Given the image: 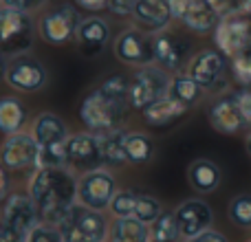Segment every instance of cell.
Returning a JSON list of instances; mask_svg holds the SVG:
<instances>
[{"instance_id":"6da1fadb","label":"cell","mask_w":251,"mask_h":242,"mask_svg":"<svg viewBox=\"0 0 251 242\" xmlns=\"http://www.w3.org/2000/svg\"><path fill=\"white\" fill-rule=\"evenodd\" d=\"M29 194L38 205L42 222L57 225L77 200V181L66 168H38Z\"/></svg>"},{"instance_id":"7a4b0ae2","label":"cell","mask_w":251,"mask_h":242,"mask_svg":"<svg viewBox=\"0 0 251 242\" xmlns=\"http://www.w3.org/2000/svg\"><path fill=\"white\" fill-rule=\"evenodd\" d=\"M128 106V101L117 99L97 86L95 91L84 95L82 104H79V121L95 134L108 132V130L122 128Z\"/></svg>"},{"instance_id":"3957f363","label":"cell","mask_w":251,"mask_h":242,"mask_svg":"<svg viewBox=\"0 0 251 242\" xmlns=\"http://www.w3.org/2000/svg\"><path fill=\"white\" fill-rule=\"evenodd\" d=\"M35 42V22L29 11L0 7V55L26 53Z\"/></svg>"},{"instance_id":"277c9868","label":"cell","mask_w":251,"mask_h":242,"mask_svg":"<svg viewBox=\"0 0 251 242\" xmlns=\"http://www.w3.org/2000/svg\"><path fill=\"white\" fill-rule=\"evenodd\" d=\"M64 242H104L108 236L106 218L97 209L73 205L71 212L57 222Z\"/></svg>"},{"instance_id":"5b68a950","label":"cell","mask_w":251,"mask_h":242,"mask_svg":"<svg viewBox=\"0 0 251 242\" xmlns=\"http://www.w3.org/2000/svg\"><path fill=\"white\" fill-rule=\"evenodd\" d=\"M170 73L163 71L161 66H139V71L134 73V77L130 79V106L137 110H146L152 104H156L159 99L168 97V88H170Z\"/></svg>"},{"instance_id":"8992f818","label":"cell","mask_w":251,"mask_h":242,"mask_svg":"<svg viewBox=\"0 0 251 242\" xmlns=\"http://www.w3.org/2000/svg\"><path fill=\"white\" fill-rule=\"evenodd\" d=\"M4 82L16 91L33 93L47 86L49 71L42 64V60L29 55V53H20V55L9 57L4 64Z\"/></svg>"},{"instance_id":"52a82bcc","label":"cell","mask_w":251,"mask_h":242,"mask_svg":"<svg viewBox=\"0 0 251 242\" xmlns=\"http://www.w3.org/2000/svg\"><path fill=\"white\" fill-rule=\"evenodd\" d=\"M79 22H82V16H79L77 7L57 4L40 18V38L47 44L62 47V44L71 42L75 38Z\"/></svg>"},{"instance_id":"ba28073f","label":"cell","mask_w":251,"mask_h":242,"mask_svg":"<svg viewBox=\"0 0 251 242\" xmlns=\"http://www.w3.org/2000/svg\"><path fill=\"white\" fill-rule=\"evenodd\" d=\"M227 71H229V62L221 51H201L199 55L192 57L187 75L199 84L203 91H221L227 86Z\"/></svg>"},{"instance_id":"9c48e42d","label":"cell","mask_w":251,"mask_h":242,"mask_svg":"<svg viewBox=\"0 0 251 242\" xmlns=\"http://www.w3.org/2000/svg\"><path fill=\"white\" fill-rule=\"evenodd\" d=\"M115 192H117V183L115 176L106 169L97 168L91 172H84V176L77 183V200L84 207L104 212L108 209L110 200H113Z\"/></svg>"},{"instance_id":"30bf717a","label":"cell","mask_w":251,"mask_h":242,"mask_svg":"<svg viewBox=\"0 0 251 242\" xmlns=\"http://www.w3.org/2000/svg\"><path fill=\"white\" fill-rule=\"evenodd\" d=\"M214 42L218 51L231 60L240 48H245L251 42V16L249 13H234L218 20L214 29Z\"/></svg>"},{"instance_id":"8fae6325","label":"cell","mask_w":251,"mask_h":242,"mask_svg":"<svg viewBox=\"0 0 251 242\" xmlns=\"http://www.w3.org/2000/svg\"><path fill=\"white\" fill-rule=\"evenodd\" d=\"M40 159V143L35 141L33 134L20 132L7 134L4 143L0 145V165L13 172L38 168Z\"/></svg>"},{"instance_id":"7c38bea8","label":"cell","mask_w":251,"mask_h":242,"mask_svg":"<svg viewBox=\"0 0 251 242\" xmlns=\"http://www.w3.org/2000/svg\"><path fill=\"white\" fill-rule=\"evenodd\" d=\"M0 220L13 227L18 234L29 236V231L42 222V216H40V209L35 205V200L31 198V194H9L2 200Z\"/></svg>"},{"instance_id":"4fadbf2b","label":"cell","mask_w":251,"mask_h":242,"mask_svg":"<svg viewBox=\"0 0 251 242\" xmlns=\"http://www.w3.org/2000/svg\"><path fill=\"white\" fill-rule=\"evenodd\" d=\"M192 44L187 40L178 38L168 31H156L152 38V55H154L156 66H161L168 73H176L185 64V57L190 55Z\"/></svg>"},{"instance_id":"5bb4252c","label":"cell","mask_w":251,"mask_h":242,"mask_svg":"<svg viewBox=\"0 0 251 242\" xmlns=\"http://www.w3.org/2000/svg\"><path fill=\"white\" fill-rule=\"evenodd\" d=\"M66 161L82 172H91L104 165L100 137L95 132H82L66 139Z\"/></svg>"},{"instance_id":"9a60e30c","label":"cell","mask_w":251,"mask_h":242,"mask_svg":"<svg viewBox=\"0 0 251 242\" xmlns=\"http://www.w3.org/2000/svg\"><path fill=\"white\" fill-rule=\"evenodd\" d=\"M115 55L130 66H146L154 62L152 38L139 29H126L115 40Z\"/></svg>"},{"instance_id":"2e32d148","label":"cell","mask_w":251,"mask_h":242,"mask_svg":"<svg viewBox=\"0 0 251 242\" xmlns=\"http://www.w3.org/2000/svg\"><path fill=\"white\" fill-rule=\"evenodd\" d=\"M174 216H176L178 231H181L183 238H192V236L209 229L212 220H214L212 207H209L205 200H199V198L181 203L176 207V212H174Z\"/></svg>"},{"instance_id":"e0dca14e","label":"cell","mask_w":251,"mask_h":242,"mask_svg":"<svg viewBox=\"0 0 251 242\" xmlns=\"http://www.w3.org/2000/svg\"><path fill=\"white\" fill-rule=\"evenodd\" d=\"M207 119L212 123L214 130H218L221 134H238L243 128H247L240 108L234 99V93L223 95L209 106L207 110Z\"/></svg>"},{"instance_id":"ac0fdd59","label":"cell","mask_w":251,"mask_h":242,"mask_svg":"<svg viewBox=\"0 0 251 242\" xmlns=\"http://www.w3.org/2000/svg\"><path fill=\"white\" fill-rule=\"evenodd\" d=\"M132 16L143 31H163L172 20L168 0H134Z\"/></svg>"},{"instance_id":"d6986e66","label":"cell","mask_w":251,"mask_h":242,"mask_svg":"<svg viewBox=\"0 0 251 242\" xmlns=\"http://www.w3.org/2000/svg\"><path fill=\"white\" fill-rule=\"evenodd\" d=\"M79 42V48H82L86 55H97L100 51H104V47L108 44V38H110V26L106 20L97 16H88V18H82L77 26V33H75Z\"/></svg>"},{"instance_id":"ffe728a7","label":"cell","mask_w":251,"mask_h":242,"mask_svg":"<svg viewBox=\"0 0 251 242\" xmlns=\"http://www.w3.org/2000/svg\"><path fill=\"white\" fill-rule=\"evenodd\" d=\"M187 181H190L192 190L201 192V194H212L218 190L223 181V172L214 161L209 159H196L194 163L187 168Z\"/></svg>"},{"instance_id":"44dd1931","label":"cell","mask_w":251,"mask_h":242,"mask_svg":"<svg viewBox=\"0 0 251 242\" xmlns=\"http://www.w3.org/2000/svg\"><path fill=\"white\" fill-rule=\"evenodd\" d=\"M33 137L40 145H49V143H60L69 139V125L62 117L53 113H42L33 121Z\"/></svg>"},{"instance_id":"7402d4cb","label":"cell","mask_w":251,"mask_h":242,"mask_svg":"<svg viewBox=\"0 0 251 242\" xmlns=\"http://www.w3.org/2000/svg\"><path fill=\"white\" fill-rule=\"evenodd\" d=\"M181 20L190 31L205 35V33H212V31L216 29L221 16H218L205 0H190V7H187L185 16H183Z\"/></svg>"},{"instance_id":"603a6c76","label":"cell","mask_w":251,"mask_h":242,"mask_svg":"<svg viewBox=\"0 0 251 242\" xmlns=\"http://www.w3.org/2000/svg\"><path fill=\"white\" fill-rule=\"evenodd\" d=\"M190 108H185L183 104H178V101H174L172 97H163V99H159L156 104H152L150 108L143 110V117L150 125H154V128H168V125H172L176 119H181L183 115L187 113Z\"/></svg>"},{"instance_id":"cb8c5ba5","label":"cell","mask_w":251,"mask_h":242,"mask_svg":"<svg viewBox=\"0 0 251 242\" xmlns=\"http://www.w3.org/2000/svg\"><path fill=\"white\" fill-rule=\"evenodd\" d=\"M110 242H150V229L134 216H117L110 225Z\"/></svg>"},{"instance_id":"d4e9b609","label":"cell","mask_w":251,"mask_h":242,"mask_svg":"<svg viewBox=\"0 0 251 242\" xmlns=\"http://www.w3.org/2000/svg\"><path fill=\"white\" fill-rule=\"evenodd\" d=\"M26 123V108L16 97H2L0 99V132L16 134Z\"/></svg>"},{"instance_id":"484cf974","label":"cell","mask_w":251,"mask_h":242,"mask_svg":"<svg viewBox=\"0 0 251 242\" xmlns=\"http://www.w3.org/2000/svg\"><path fill=\"white\" fill-rule=\"evenodd\" d=\"M126 130L122 128H115L108 130V132H100V145H101V156H104V163L106 165H122L126 163Z\"/></svg>"},{"instance_id":"4316f807","label":"cell","mask_w":251,"mask_h":242,"mask_svg":"<svg viewBox=\"0 0 251 242\" xmlns=\"http://www.w3.org/2000/svg\"><path fill=\"white\" fill-rule=\"evenodd\" d=\"M168 95L172 97L174 101L183 104L185 108H192V106L203 97V88H201L190 75H174V77L170 79Z\"/></svg>"},{"instance_id":"83f0119b","label":"cell","mask_w":251,"mask_h":242,"mask_svg":"<svg viewBox=\"0 0 251 242\" xmlns=\"http://www.w3.org/2000/svg\"><path fill=\"white\" fill-rule=\"evenodd\" d=\"M124 147H126V159H128V163H134V165L148 163V161H152V156H154V143L143 132H128L126 134Z\"/></svg>"},{"instance_id":"f1b7e54d","label":"cell","mask_w":251,"mask_h":242,"mask_svg":"<svg viewBox=\"0 0 251 242\" xmlns=\"http://www.w3.org/2000/svg\"><path fill=\"white\" fill-rule=\"evenodd\" d=\"M181 238L174 212H161L150 222V242H176Z\"/></svg>"},{"instance_id":"f546056e","label":"cell","mask_w":251,"mask_h":242,"mask_svg":"<svg viewBox=\"0 0 251 242\" xmlns=\"http://www.w3.org/2000/svg\"><path fill=\"white\" fill-rule=\"evenodd\" d=\"M69 163L66 161V141L60 143H49V145H40V168H64Z\"/></svg>"},{"instance_id":"4dcf8cb0","label":"cell","mask_w":251,"mask_h":242,"mask_svg":"<svg viewBox=\"0 0 251 242\" xmlns=\"http://www.w3.org/2000/svg\"><path fill=\"white\" fill-rule=\"evenodd\" d=\"M231 73L238 84L251 88V42L231 57Z\"/></svg>"},{"instance_id":"1f68e13d","label":"cell","mask_w":251,"mask_h":242,"mask_svg":"<svg viewBox=\"0 0 251 242\" xmlns=\"http://www.w3.org/2000/svg\"><path fill=\"white\" fill-rule=\"evenodd\" d=\"M229 218L243 229H251V196L240 194L231 198L229 203Z\"/></svg>"},{"instance_id":"d6a6232c","label":"cell","mask_w":251,"mask_h":242,"mask_svg":"<svg viewBox=\"0 0 251 242\" xmlns=\"http://www.w3.org/2000/svg\"><path fill=\"white\" fill-rule=\"evenodd\" d=\"M163 212L161 209V203L154 198V196L150 194H137V203H134V212L132 216L139 218L141 222H146V225H150L152 220H154L159 214Z\"/></svg>"},{"instance_id":"836d02e7","label":"cell","mask_w":251,"mask_h":242,"mask_svg":"<svg viewBox=\"0 0 251 242\" xmlns=\"http://www.w3.org/2000/svg\"><path fill=\"white\" fill-rule=\"evenodd\" d=\"M134 203H137V192L132 190H122V192H115L113 200H110L108 209L117 216H132L134 212Z\"/></svg>"},{"instance_id":"e575fe53","label":"cell","mask_w":251,"mask_h":242,"mask_svg":"<svg viewBox=\"0 0 251 242\" xmlns=\"http://www.w3.org/2000/svg\"><path fill=\"white\" fill-rule=\"evenodd\" d=\"M26 242H64L62 240V234L57 229V225H49V222H40L38 227L29 231L26 236Z\"/></svg>"},{"instance_id":"d590c367","label":"cell","mask_w":251,"mask_h":242,"mask_svg":"<svg viewBox=\"0 0 251 242\" xmlns=\"http://www.w3.org/2000/svg\"><path fill=\"white\" fill-rule=\"evenodd\" d=\"M205 2L221 18H225V16H234V13H243L247 9L249 0H205Z\"/></svg>"},{"instance_id":"8d00e7d4","label":"cell","mask_w":251,"mask_h":242,"mask_svg":"<svg viewBox=\"0 0 251 242\" xmlns=\"http://www.w3.org/2000/svg\"><path fill=\"white\" fill-rule=\"evenodd\" d=\"M234 99H236V104H238L245 123L251 125V88L243 86L240 91H234Z\"/></svg>"},{"instance_id":"74e56055","label":"cell","mask_w":251,"mask_h":242,"mask_svg":"<svg viewBox=\"0 0 251 242\" xmlns=\"http://www.w3.org/2000/svg\"><path fill=\"white\" fill-rule=\"evenodd\" d=\"M47 0H0L2 7H9V9H18V11H33V9L42 7Z\"/></svg>"},{"instance_id":"f35d334b","label":"cell","mask_w":251,"mask_h":242,"mask_svg":"<svg viewBox=\"0 0 251 242\" xmlns=\"http://www.w3.org/2000/svg\"><path fill=\"white\" fill-rule=\"evenodd\" d=\"M187 242H229V240H227L221 231H214L212 227H209V229H205V231H201V234L187 238Z\"/></svg>"},{"instance_id":"ab89813d","label":"cell","mask_w":251,"mask_h":242,"mask_svg":"<svg viewBox=\"0 0 251 242\" xmlns=\"http://www.w3.org/2000/svg\"><path fill=\"white\" fill-rule=\"evenodd\" d=\"M0 242H26V236L18 234L13 227H9L4 220H0Z\"/></svg>"},{"instance_id":"60d3db41","label":"cell","mask_w":251,"mask_h":242,"mask_svg":"<svg viewBox=\"0 0 251 242\" xmlns=\"http://www.w3.org/2000/svg\"><path fill=\"white\" fill-rule=\"evenodd\" d=\"M108 9L117 16H130L134 9V0H108Z\"/></svg>"},{"instance_id":"b9f144b4","label":"cell","mask_w":251,"mask_h":242,"mask_svg":"<svg viewBox=\"0 0 251 242\" xmlns=\"http://www.w3.org/2000/svg\"><path fill=\"white\" fill-rule=\"evenodd\" d=\"M75 4L88 13H97V11L108 9V0H75Z\"/></svg>"},{"instance_id":"7bdbcfd3","label":"cell","mask_w":251,"mask_h":242,"mask_svg":"<svg viewBox=\"0 0 251 242\" xmlns=\"http://www.w3.org/2000/svg\"><path fill=\"white\" fill-rule=\"evenodd\" d=\"M168 2H170V11H172L174 20H181L185 16L187 7H190V0H168Z\"/></svg>"},{"instance_id":"ee69618b","label":"cell","mask_w":251,"mask_h":242,"mask_svg":"<svg viewBox=\"0 0 251 242\" xmlns=\"http://www.w3.org/2000/svg\"><path fill=\"white\" fill-rule=\"evenodd\" d=\"M9 196V174H7V168L0 165V203Z\"/></svg>"},{"instance_id":"f6af8a7d","label":"cell","mask_w":251,"mask_h":242,"mask_svg":"<svg viewBox=\"0 0 251 242\" xmlns=\"http://www.w3.org/2000/svg\"><path fill=\"white\" fill-rule=\"evenodd\" d=\"M4 77V62H2V55H0V79Z\"/></svg>"},{"instance_id":"bcb514c9","label":"cell","mask_w":251,"mask_h":242,"mask_svg":"<svg viewBox=\"0 0 251 242\" xmlns=\"http://www.w3.org/2000/svg\"><path fill=\"white\" fill-rule=\"evenodd\" d=\"M247 152H249V156H251V134L247 137Z\"/></svg>"},{"instance_id":"7dc6e473","label":"cell","mask_w":251,"mask_h":242,"mask_svg":"<svg viewBox=\"0 0 251 242\" xmlns=\"http://www.w3.org/2000/svg\"><path fill=\"white\" fill-rule=\"evenodd\" d=\"M245 13H249V16H251V0L247 2V9H245Z\"/></svg>"}]
</instances>
